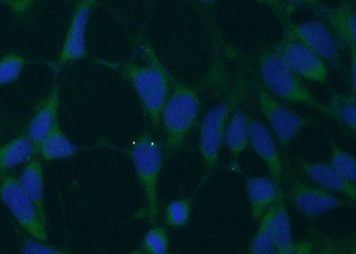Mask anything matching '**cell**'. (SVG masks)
Returning a JSON list of instances; mask_svg holds the SVG:
<instances>
[{
	"label": "cell",
	"instance_id": "cell-1",
	"mask_svg": "<svg viewBox=\"0 0 356 254\" xmlns=\"http://www.w3.org/2000/svg\"><path fill=\"white\" fill-rule=\"evenodd\" d=\"M149 65L127 63L122 74L131 84L141 103L145 116L152 128L159 129L162 109L170 91V75L154 56L152 50L145 49Z\"/></svg>",
	"mask_w": 356,
	"mask_h": 254
},
{
	"label": "cell",
	"instance_id": "cell-2",
	"mask_svg": "<svg viewBox=\"0 0 356 254\" xmlns=\"http://www.w3.org/2000/svg\"><path fill=\"white\" fill-rule=\"evenodd\" d=\"M173 87L162 109L165 157H170L182 147L191 130L195 126L200 112L198 94L188 86L171 79Z\"/></svg>",
	"mask_w": 356,
	"mask_h": 254
},
{
	"label": "cell",
	"instance_id": "cell-3",
	"mask_svg": "<svg viewBox=\"0 0 356 254\" xmlns=\"http://www.w3.org/2000/svg\"><path fill=\"white\" fill-rule=\"evenodd\" d=\"M260 77L264 88L273 97L291 104H303L328 116V108L321 104L306 84L289 68L276 50H265L259 56Z\"/></svg>",
	"mask_w": 356,
	"mask_h": 254
},
{
	"label": "cell",
	"instance_id": "cell-4",
	"mask_svg": "<svg viewBox=\"0 0 356 254\" xmlns=\"http://www.w3.org/2000/svg\"><path fill=\"white\" fill-rule=\"evenodd\" d=\"M245 93L246 88L243 81L227 98L212 107L203 117L199 133V150L205 165V171L199 186L203 185L217 167L225 127L234 111L243 101Z\"/></svg>",
	"mask_w": 356,
	"mask_h": 254
},
{
	"label": "cell",
	"instance_id": "cell-5",
	"mask_svg": "<svg viewBox=\"0 0 356 254\" xmlns=\"http://www.w3.org/2000/svg\"><path fill=\"white\" fill-rule=\"evenodd\" d=\"M128 154L144 190L149 223L154 224L159 215L158 182L164 161V150L154 136L144 133L131 143Z\"/></svg>",
	"mask_w": 356,
	"mask_h": 254
},
{
	"label": "cell",
	"instance_id": "cell-6",
	"mask_svg": "<svg viewBox=\"0 0 356 254\" xmlns=\"http://www.w3.org/2000/svg\"><path fill=\"white\" fill-rule=\"evenodd\" d=\"M257 101L260 112L284 152H288L289 145L302 129L313 123L311 119L300 116L276 100L264 87L257 88Z\"/></svg>",
	"mask_w": 356,
	"mask_h": 254
},
{
	"label": "cell",
	"instance_id": "cell-7",
	"mask_svg": "<svg viewBox=\"0 0 356 254\" xmlns=\"http://www.w3.org/2000/svg\"><path fill=\"white\" fill-rule=\"evenodd\" d=\"M0 198L18 224L31 237L47 243L46 224L41 220L33 200L29 198L17 177H3L0 185Z\"/></svg>",
	"mask_w": 356,
	"mask_h": 254
},
{
	"label": "cell",
	"instance_id": "cell-8",
	"mask_svg": "<svg viewBox=\"0 0 356 254\" xmlns=\"http://www.w3.org/2000/svg\"><path fill=\"white\" fill-rule=\"evenodd\" d=\"M275 50L301 79L317 84L328 82L329 69L326 62L300 41L286 34Z\"/></svg>",
	"mask_w": 356,
	"mask_h": 254
},
{
	"label": "cell",
	"instance_id": "cell-9",
	"mask_svg": "<svg viewBox=\"0 0 356 254\" xmlns=\"http://www.w3.org/2000/svg\"><path fill=\"white\" fill-rule=\"evenodd\" d=\"M289 199L295 209L305 217L316 219L334 209L350 205V200L338 198L322 187L309 185L304 181L291 180Z\"/></svg>",
	"mask_w": 356,
	"mask_h": 254
},
{
	"label": "cell",
	"instance_id": "cell-10",
	"mask_svg": "<svg viewBox=\"0 0 356 254\" xmlns=\"http://www.w3.org/2000/svg\"><path fill=\"white\" fill-rule=\"evenodd\" d=\"M287 34L309 47L324 61L339 65L341 47L332 31L319 19L291 24Z\"/></svg>",
	"mask_w": 356,
	"mask_h": 254
},
{
	"label": "cell",
	"instance_id": "cell-11",
	"mask_svg": "<svg viewBox=\"0 0 356 254\" xmlns=\"http://www.w3.org/2000/svg\"><path fill=\"white\" fill-rule=\"evenodd\" d=\"M316 17L328 26L339 41L341 49L355 55L356 15L354 2L343 0L335 6H318L314 8Z\"/></svg>",
	"mask_w": 356,
	"mask_h": 254
},
{
	"label": "cell",
	"instance_id": "cell-12",
	"mask_svg": "<svg viewBox=\"0 0 356 254\" xmlns=\"http://www.w3.org/2000/svg\"><path fill=\"white\" fill-rule=\"evenodd\" d=\"M97 0H79L58 56V65L79 61L88 55L86 33L89 18Z\"/></svg>",
	"mask_w": 356,
	"mask_h": 254
},
{
	"label": "cell",
	"instance_id": "cell-13",
	"mask_svg": "<svg viewBox=\"0 0 356 254\" xmlns=\"http://www.w3.org/2000/svg\"><path fill=\"white\" fill-rule=\"evenodd\" d=\"M250 145L266 164L270 177L282 186L284 164L277 142L271 130L259 120L250 119Z\"/></svg>",
	"mask_w": 356,
	"mask_h": 254
},
{
	"label": "cell",
	"instance_id": "cell-14",
	"mask_svg": "<svg viewBox=\"0 0 356 254\" xmlns=\"http://www.w3.org/2000/svg\"><path fill=\"white\" fill-rule=\"evenodd\" d=\"M298 166L302 173L309 179L314 185L322 187L330 193H341L348 200L355 202V184L349 182L339 175L328 163L310 161L303 158H298Z\"/></svg>",
	"mask_w": 356,
	"mask_h": 254
},
{
	"label": "cell",
	"instance_id": "cell-15",
	"mask_svg": "<svg viewBox=\"0 0 356 254\" xmlns=\"http://www.w3.org/2000/svg\"><path fill=\"white\" fill-rule=\"evenodd\" d=\"M60 85L55 81L49 96L41 104L27 127L26 136L33 143L36 154L43 139L58 122Z\"/></svg>",
	"mask_w": 356,
	"mask_h": 254
},
{
	"label": "cell",
	"instance_id": "cell-16",
	"mask_svg": "<svg viewBox=\"0 0 356 254\" xmlns=\"http://www.w3.org/2000/svg\"><path fill=\"white\" fill-rule=\"evenodd\" d=\"M280 186L272 177L252 176L247 177L246 192L249 199L251 217L259 220L266 209L278 198Z\"/></svg>",
	"mask_w": 356,
	"mask_h": 254
},
{
	"label": "cell",
	"instance_id": "cell-17",
	"mask_svg": "<svg viewBox=\"0 0 356 254\" xmlns=\"http://www.w3.org/2000/svg\"><path fill=\"white\" fill-rule=\"evenodd\" d=\"M250 117L243 108L237 107L225 127L222 144L228 149L234 163L250 145Z\"/></svg>",
	"mask_w": 356,
	"mask_h": 254
},
{
	"label": "cell",
	"instance_id": "cell-18",
	"mask_svg": "<svg viewBox=\"0 0 356 254\" xmlns=\"http://www.w3.org/2000/svg\"><path fill=\"white\" fill-rule=\"evenodd\" d=\"M19 181L29 198L33 200L41 220L47 225L46 209L44 203L43 170L38 159L33 158L26 164Z\"/></svg>",
	"mask_w": 356,
	"mask_h": 254
},
{
	"label": "cell",
	"instance_id": "cell-19",
	"mask_svg": "<svg viewBox=\"0 0 356 254\" xmlns=\"http://www.w3.org/2000/svg\"><path fill=\"white\" fill-rule=\"evenodd\" d=\"M78 152V147L70 141L60 127L59 122H57L43 139L37 154L44 161H52L73 157Z\"/></svg>",
	"mask_w": 356,
	"mask_h": 254
},
{
	"label": "cell",
	"instance_id": "cell-20",
	"mask_svg": "<svg viewBox=\"0 0 356 254\" xmlns=\"http://www.w3.org/2000/svg\"><path fill=\"white\" fill-rule=\"evenodd\" d=\"M36 154L33 143L26 135H21L0 147V173L19 165L28 164Z\"/></svg>",
	"mask_w": 356,
	"mask_h": 254
},
{
	"label": "cell",
	"instance_id": "cell-21",
	"mask_svg": "<svg viewBox=\"0 0 356 254\" xmlns=\"http://www.w3.org/2000/svg\"><path fill=\"white\" fill-rule=\"evenodd\" d=\"M285 196L280 190L277 200L273 203V230L275 234L276 253L284 254L293 242L291 217L285 205Z\"/></svg>",
	"mask_w": 356,
	"mask_h": 254
},
{
	"label": "cell",
	"instance_id": "cell-22",
	"mask_svg": "<svg viewBox=\"0 0 356 254\" xmlns=\"http://www.w3.org/2000/svg\"><path fill=\"white\" fill-rule=\"evenodd\" d=\"M328 116L353 132L356 129V100L355 94L334 93L330 97Z\"/></svg>",
	"mask_w": 356,
	"mask_h": 254
},
{
	"label": "cell",
	"instance_id": "cell-23",
	"mask_svg": "<svg viewBox=\"0 0 356 254\" xmlns=\"http://www.w3.org/2000/svg\"><path fill=\"white\" fill-rule=\"evenodd\" d=\"M273 205L266 209L259 219V228L250 241L249 253L251 254L276 253L275 234L273 230Z\"/></svg>",
	"mask_w": 356,
	"mask_h": 254
},
{
	"label": "cell",
	"instance_id": "cell-24",
	"mask_svg": "<svg viewBox=\"0 0 356 254\" xmlns=\"http://www.w3.org/2000/svg\"><path fill=\"white\" fill-rule=\"evenodd\" d=\"M195 193L189 198L175 200L165 209V222L168 227L182 228L186 226L192 215Z\"/></svg>",
	"mask_w": 356,
	"mask_h": 254
},
{
	"label": "cell",
	"instance_id": "cell-25",
	"mask_svg": "<svg viewBox=\"0 0 356 254\" xmlns=\"http://www.w3.org/2000/svg\"><path fill=\"white\" fill-rule=\"evenodd\" d=\"M329 164L339 175L356 185L355 158L335 143H332Z\"/></svg>",
	"mask_w": 356,
	"mask_h": 254
},
{
	"label": "cell",
	"instance_id": "cell-26",
	"mask_svg": "<svg viewBox=\"0 0 356 254\" xmlns=\"http://www.w3.org/2000/svg\"><path fill=\"white\" fill-rule=\"evenodd\" d=\"M27 65L24 56L15 53L6 54L0 59V86L17 81Z\"/></svg>",
	"mask_w": 356,
	"mask_h": 254
},
{
	"label": "cell",
	"instance_id": "cell-27",
	"mask_svg": "<svg viewBox=\"0 0 356 254\" xmlns=\"http://www.w3.org/2000/svg\"><path fill=\"white\" fill-rule=\"evenodd\" d=\"M142 253L148 254H167L170 251L166 228L154 226L146 233L141 246Z\"/></svg>",
	"mask_w": 356,
	"mask_h": 254
},
{
	"label": "cell",
	"instance_id": "cell-28",
	"mask_svg": "<svg viewBox=\"0 0 356 254\" xmlns=\"http://www.w3.org/2000/svg\"><path fill=\"white\" fill-rule=\"evenodd\" d=\"M22 253H44V254H63L67 253L65 251L51 246L47 242L34 239H26L22 244Z\"/></svg>",
	"mask_w": 356,
	"mask_h": 254
},
{
	"label": "cell",
	"instance_id": "cell-29",
	"mask_svg": "<svg viewBox=\"0 0 356 254\" xmlns=\"http://www.w3.org/2000/svg\"><path fill=\"white\" fill-rule=\"evenodd\" d=\"M316 246L311 241H301V242H292L284 254H311L316 251Z\"/></svg>",
	"mask_w": 356,
	"mask_h": 254
},
{
	"label": "cell",
	"instance_id": "cell-30",
	"mask_svg": "<svg viewBox=\"0 0 356 254\" xmlns=\"http://www.w3.org/2000/svg\"><path fill=\"white\" fill-rule=\"evenodd\" d=\"M36 0H0V4L8 6L12 11L22 14L28 10Z\"/></svg>",
	"mask_w": 356,
	"mask_h": 254
},
{
	"label": "cell",
	"instance_id": "cell-31",
	"mask_svg": "<svg viewBox=\"0 0 356 254\" xmlns=\"http://www.w3.org/2000/svg\"><path fill=\"white\" fill-rule=\"evenodd\" d=\"M285 1L292 2V3H301V4H307V5H316L318 2V0H285Z\"/></svg>",
	"mask_w": 356,
	"mask_h": 254
},
{
	"label": "cell",
	"instance_id": "cell-32",
	"mask_svg": "<svg viewBox=\"0 0 356 254\" xmlns=\"http://www.w3.org/2000/svg\"><path fill=\"white\" fill-rule=\"evenodd\" d=\"M195 1L200 3V4L213 5L217 2V0H195Z\"/></svg>",
	"mask_w": 356,
	"mask_h": 254
}]
</instances>
